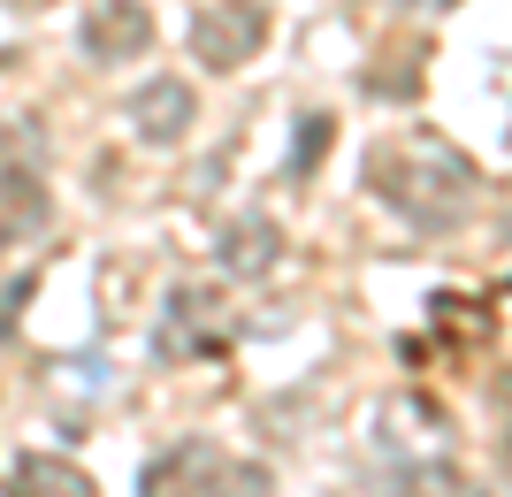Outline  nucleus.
Listing matches in <instances>:
<instances>
[{"label":"nucleus","mask_w":512,"mask_h":497,"mask_svg":"<svg viewBox=\"0 0 512 497\" xmlns=\"http://www.w3.org/2000/svg\"><path fill=\"white\" fill-rule=\"evenodd\" d=\"M367 176H375V199L398 207L413 230H451L474 199V161L451 153L444 138H428V130H413L398 146H375Z\"/></svg>","instance_id":"1"},{"label":"nucleus","mask_w":512,"mask_h":497,"mask_svg":"<svg viewBox=\"0 0 512 497\" xmlns=\"http://www.w3.org/2000/svg\"><path fill=\"white\" fill-rule=\"evenodd\" d=\"M230 345V322H222V291L207 283H176L169 306H161V329H153V352L184 368V360H214V352Z\"/></svg>","instance_id":"2"},{"label":"nucleus","mask_w":512,"mask_h":497,"mask_svg":"<svg viewBox=\"0 0 512 497\" xmlns=\"http://www.w3.org/2000/svg\"><path fill=\"white\" fill-rule=\"evenodd\" d=\"M260 39H268V8L260 0H214L207 16L192 23V46L207 69H245L260 54Z\"/></svg>","instance_id":"3"},{"label":"nucleus","mask_w":512,"mask_h":497,"mask_svg":"<svg viewBox=\"0 0 512 497\" xmlns=\"http://www.w3.org/2000/svg\"><path fill=\"white\" fill-rule=\"evenodd\" d=\"M146 46H153V16L138 0H92V16H85V54L92 62H138Z\"/></svg>","instance_id":"4"},{"label":"nucleus","mask_w":512,"mask_h":497,"mask_svg":"<svg viewBox=\"0 0 512 497\" xmlns=\"http://www.w3.org/2000/svg\"><path fill=\"white\" fill-rule=\"evenodd\" d=\"M214 475H222V452H214L207 436H184V444H169L146 467V497H207Z\"/></svg>","instance_id":"5"},{"label":"nucleus","mask_w":512,"mask_h":497,"mask_svg":"<svg viewBox=\"0 0 512 497\" xmlns=\"http://www.w3.org/2000/svg\"><path fill=\"white\" fill-rule=\"evenodd\" d=\"M192 115H199V100H192V85H184V77H153V85L130 100V123H138V138H146V146H176V138L192 130Z\"/></svg>","instance_id":"6"},{"label":"nucleus","mask_w":512,"mask_h":497,"mask_svg":"<svg viewBox=\"0 0 512 497\" xmlns=\"http://www.w3.org/2000/svg\"><path fill=\"white\" fill-rule=\"evenodd\" d=\"M46 230V176L31 161H0V245H23Z\"/></svg>","instance_id":"7"},{"label":"nucleus","mask_w":512,"mask_h":497,"mask_svg":"<svg viewBox=\"0 0 512 497\" xmlns=\"http://www.w3.org/2000/svg\"><path fill=\"white\" fill-rule=\"evenodd\" d=\"M8 497H92V475L77 459H54V452H31L8 467Z\"/></svg>","instance_id":"8"},{"label":"nucleus","mask_w":512,"mask_h":497,"mask_svg":"<svg viewBox=\"0 0 512 497\" xmlns=\"http://www.w3.org/2000/svg\"><path fill=\"white\" fill-rule=\"evenodd\" d=\"M276 222L268 215H245V222H230V238H222V268H230V276H260V268H268V260H276Z\"/></svg>","instance_id":"9"},{"label":"nucleus","mask_w":512,"mask_h":497,"mask_svg":"<svg viewBox=\"0 0 512 497\" xmlns=\"http://www.w3.org/2000/svg\"><path fill=\"white\" fill-rule=\"evenodd\" d=\"M390 497H482V490H474V475H459L451 459H413V467H398Z\"/></svg>","instance_id":"10"},{"label":"nucleus","mask_w":512,"mask_h":497,"mask_svg":"<svg viewBox=\"0 0 512 497\" xmlns=\"http://www.w3.org/2000/svg\"><path fill=\"white\" fill-rule=\"evenodd\" d=\"M321 138H329V123H321V115H306V130H299V153H291V169H314V161H321Z\"/></svg>","instance_id":"11"},{"label":"nucleus","mask_w":512,"mask_h":497,"mask_svg":"<svg viewBox=\"0 0 512 497\" xmlns=\"http://www.w3.org/2000/svg\"><path fill=\"white\" fill-rule=\"evenodd\" d=\"M230 475V497H268V467H222Z\"/></svg>","instance_id":"12"},{"label":"nucleus","mask_w":512,"mask_h":497,"mask_svg":"<svg viewBox=\"0 0 512 497\" xmlns=\"http://www.w3.org/2000/svg\"><path fill=\"white\" fill-rule=\"evenodd\" d=\"M16 8H46V0H16Z\"/></svg>","instance_id":"13"}]
</instances>
